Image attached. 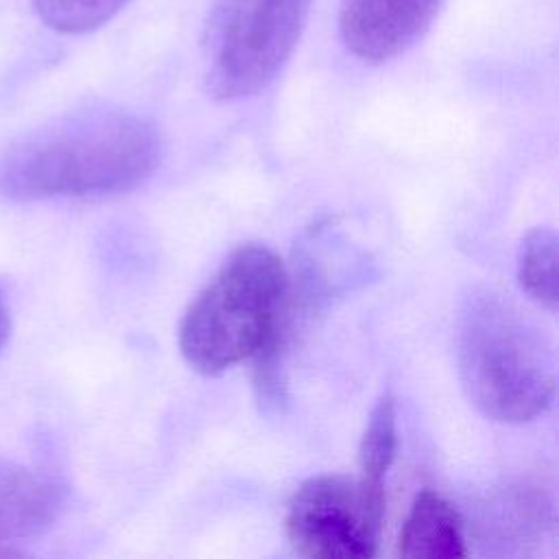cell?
I'll list each match as a JSON object with an SVG mask.
<instances>
[{"label": "cell", "mask_w": 559, "mask_h": 559, "mask_svg": "<svg viewBox=\"0 0 559 559\" xmlns=\"http://www.w3.org/2000/svg\"><path fill=\"white\" fill-rule=\"evenodd\" d=\"M288 273L264 245L238 247L199 290L179 321V352L203 376L255 360L253 382L264 406L284 400Z\"/></svg>", "instance_id": "obj_1"}, {"label": "cell", "mask_w": 559, "mask_h": 559, "mask_svg": "<svg viewBox=\"0 0 559 559\" xmlns=\"http://www.w3.org/2000/svg\"><path fill=\"white\" fill-rule=\"evenodd\" d=\"M159 153V135L144 118L116 107L76 111L4 151L0 194L39 201L127 192L151 177Z\"/></svg>", "instance_id": "obj_2"}, {"label": "cell", "mask_w": 559, "mask_h": 559, "mask_svg": "<svg viewBox=\"0 0 559 559\" xmlns=\"http://www.w3.org/2000/svg\"><path fill=\"white\" fill-rule=\"evenodd\" d=\"M456 362L467 400L493 421H533L555 400V354L546 334L500 295L467 299Z\"/></svg>", "instance_id": "obj_3"}, {"label": "cell", "mask_w": 559, "mask_h": 559, "mask_svg": "<svg viewBox=\"0 0 559 559\" xmlns=\"http://www.w3.org/2000/svg\"><path fill=\"white\" fill-rule=\"evenodd\" d=\"M312 0H212L203 26L205 83L216 100L258 94L290 59Z\"/></svg>", "instance_id": "obj_4"}, {"label": "cell", "mask_w": 559, "mask_h": 559, "mask_svg": "<svg viewBox=\"0 0 559 559\" xmlns=\"http://www.w3.org/2000/svg\"><path fill=\"white\" fill-rule=\"evenodd\" d=\"M384 489L358 476H312L293 493L284 528L297 555L312 559H367L378 552Z\"/></svg>", "instance_id": "obj_5"}, {"label": "cell", "mask_w": 559, "mask_h": 559, "mask_svg": "<svg viewBox=\"0 0 559 559\" xmlns=\"http://www.w3.org/2000/svg\"><path fill=\"white\" fill-rule=\"evenodd\" d=\"M445 0H343L338 33L345 48L382 63L413 48L439 15Z\"/></svg>", "instance_id": "obj_6"}, {"label": "cell", "mask_w": 559, "mask_h": 559, "mask_svg": "<svg viewBox=\"0 0 559 559\" xmlns=\"http://www.w3.org/2000/svg\"><path fill=\"white\" fill-rule=\"evenodd\" d=\"M63 502L61 480L0 459V546L46 531L59 518Z\"/></svg>", "instance_id": "obj_7"}, {"label": "cell", "mask_w": 559, "mask_h": 559, "mask_svg": "<svg viewBox=\"0 0 559 559\" xmlns=\"http://www.w3.org/2000/svg\"><path fill=\"white\" fill-rule=\"evenodd\" d=\"M397 552L411 559L465 557L467 546L459 511L439 493L419 491L402 524Z\"/></svg>", "instance_id": "obj_8"}, {"label": "cell", "mask_w": 559, "mask_h": 559, "mask_svg": "<svg viewBox=\"0 0 559 559\" xmlns=\"http://www.w3.org/2000/svg\"><path fill=\"white\" fill-rule=\"evenodd\" d=\"M559 238L552 227H533L524 234L518 247L515 275L520 288L548 312L557 310L559 301Z\"/></svg>", "instance_id": "obj_9"}, {"label": "cell", "mask_w": 559, "mask_h": 559, "mask_svg": "<svg viewBox=\"0 0 559 559\" xmlns=\"http://www.w3.org/2000/svg\"><path fill=\"white\" fill-rule=\"evenodd\" d=\"M397 450V421L395 404L384 393L369 413L367 426L358 443V478L376 489H384L386 472Z\"/></svg>", "instance_id": "obj_10"}, {"label": "cell", "mask_w": 559, "mask_h": 559, "mask_svg": "<svg viewBox=\"0 0 559 559\" xmlns=\"http://www.w3.org/2000/svg\"><path fill=\"white\" fill-rule=\"evenodd\" d=\"M129 0H33L41 22L68 35L90 33L109 22Z\"/></svg>", "instance_id": "obj_11"}, {"label": "cell", "mask_w": 559, "mask_h": 559, "mask_svg": "<svg viewBox=\"0 0 559 559\" xmlns=\"http://www.w3.org/2000/svg\"><path fill=\"white\" fill-rule=\"evenodd\" d=\"M9 334H11V317H9V308H7L4 295L0 290V349L4 347Z\"/></svg>", "instance_id": "obj_12"}]
</instances>
